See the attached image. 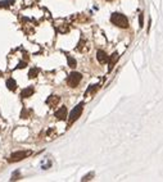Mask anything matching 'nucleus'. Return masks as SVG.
Listing matches in <instances>:
<instances>
[{"instance_id":"obj_10","label":"nucleus","mask_w":163,"mask_h":182,"mask_svg":"<svg viewBox=\"0 0 163 182\" xmlns=\"http://www.w3.org/2000/svg\"><path fill=\"white\" fill-rule=\"evenodd\" d=\"M117 59H118V54H117V53H114V54L112 55V58H111V62H109V71L113 68V65L117 62Z\"/></svg>"},{"instance_id":"obj_13","label":"nucleus","mask_w":163,"mask_h":182,"mask_svg":"<svg viewBox=\"0 0 163 182\" xmlns=\"http://www.w3.org/2000/svg\"><path fill=\"white\" fill-rule=\"evenodd\" d=\"M11 3H13V0H11V2H3V3H0V7H8Z\"/></svg>"},{"instance_id":"obj_4","label":"nucleus","mask_w":163,"mask_h":182,"mask_svg":"<svg viewBox=\"0 0 163 182\" xmlns=\"http://www.w3.org/2000/svg\"><path fill=\"white\" fill-rule=\"evenodd\" d=\"M31 154V151L30 150H23V151H16V153H13V154L9 156V162L11 163H14V162H20L22 159H25V158H27L28 155Z\"/></svg>"},{"instance_id":"obj_3","label":"nucleus","mask_w":163,"mask_h":182,"mask_svg":"<svg viewBox=\"0 0 163 182\" xmlns=\"http://www.w3.org/2000/svg\"><path fill=\"white\" fill-rule=\"evenodd\" d=\"M81 80H82L81 73H78V72H72L68 76V78H67V83H68V86H71V87H76V86L80 83Z\"/></svg>"},{"instance_id":"obj_2","label":"nucleus","mask_w":163,"mask_h":182,"mask_svg":"<svg viewBox=\"0 0 163 182\" xmlns=\"http://www.w3.org/2000/svg\"><path fill=\"white\" fill-rule=\"evenodd\" d=\"M82 109H84V103H80L77 107H75V109L71 112L69 114V119H68V124H72L73 122H76L77 119L80 118L81 113H82Z\"/></svg>"},{"instance_id":"obj_5","label":"nucleus","mask_w":163,"mask_h":182,"mask_svg":"<svg viewBox=\"0 0 163 182\" xmlns=\"http://www.w3.org/2000/svg\"><path fill=\"white\" fill-rule=\"evenodd\" d=\"M59 102H60V98H59V96H57V95H51V96L48 98L46 104L49 105V107H51V108H53V107H57Z\"/></svg>"},{"instance_id":"obj_9","label":"nucleus","mask_w":163,"mask_h":182,"mask_svg":"<svg viewBox=\"0 0 163 182\" xmlns=\"http://www.w3.org/2000/svg\"><path fill=\"white\" fill-rule=\"evenodd\" d=\"M7 87H8L9 90L14 91V90H16V87H17V83H16V81H14L13 78H9V80L7 81Z\"/></svg>"},{"instance_id":"obj_11","label":"nucleus","mask_w":163,"mask_h":182,"mask_svg":"<svg viewBox=\"0 0 163 182\" xmlns=\"http://www.w3.org/2000/svg\"><path fill=\"white\" fill-rule=\"evenodd\" d=\"M37 74H39V69L37 68H31L30 72H28V77L30 78H35Z\"/></svg>"},{"instance_id":"obj_12","label":"nucleus","mask_w":163,"mask_h":182,"mask_svg":"<svg viewBox=\"0 0 163 182\" xmlns=\"http://www.w3.org/2000/svg\"><path fill=\"white\" fill-rule=\"evenodd\" d=\"M67 59H68V64H69L71 68H75L76 64H77V63H76V60H75L73 58H72V56H68V58H67Z\"/></svg>"},{"instance_id":"obj_6","label":"nucleus","mask_w":163,"mask_h":182,"mask_svg":"<svg viewBox=\"0 0 163 182\" xmlns=\"http://www.w3.org/2000/svg\"><path fill=\"white\" fill-rule=\"evenodd\" d=\"M55 117H57V119H59V121H63V119H66V117H67V108L66 107L59 108L58 111L55 112Z\"/></svg>"},{"instance_id":"obj_15","label":"nucleus","mask_w":163,"mask_h":182,"mask_svg":"<svg viewBox=\"0 0 163 182\" xmlns=\"http://www.w3.org/2000/svg\"><path fill=\"white\" fill-rule=\"evenodd\" d=\"M143 25H144V23H143V14H140V26L143 27Z\"/></svg>"},{"instance_id":"obj_8","label":"nucleus","mask_w":163,"mask_h":182,"mask_svg":"<svg viewBox=\"0 0 163 182\" xmlns=\"http://www.w3.org/2000/svg\"><path fill=\"white\" fill-rule=\"evenodd\" d=\"M33 87H27L25 90H22V93H21V96L22 98H28V96H31V95L33 94Z\"/></svg>"},{"instance_id":"obj_1","label":"nucleus","mask_w":163,"mask_h":182,"mask_svg":"<svg viewBox=\"0 0 163 182\" xmlns=\"http://www.w3.org/2000/svg\"><path fill=\"white\" fill-rule=\"evenodd\" d=\"M111 22L113 25H116L117 27H121V28L128 27V20L121 13H113L111 16Z\"/></svg>"},{"instance_id":"obj_7","label":"nucleus","mask_w":163,"mask_h":182,"mask_svg":"<svg viewBox=\"0 0 163 182\" xmlns=\"http://www.w3.org/2000/svg\"><path fill=\"white\" fill-rule=\"evenodd\" d=\"M97 59H98L102 64H104V63H107V62H108V55L105 54L103 50H99V51L97 53Z\"/></svg>"},{"instance_id":"obj_14","label":"nucleus","mask_w":163,"mask_h":182,"mask_svg":"<svg viewBox=\"0 0 163 182\" xmlns=\"http://www.w3.org/2000/svg\"><path fill=\"white\" fill-rule=\"evenodd\" d=\"M25 67H26V63L25 62H21L20 65H18V68H25Z\"/></svg>"}]
</instances>
